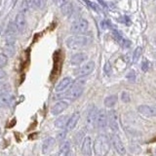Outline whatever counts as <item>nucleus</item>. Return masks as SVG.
Returning <instances> with one entry per match:
<instances>
[{
    "label": "nucleus",
    "instance_id": "26",
    "mask_svg": "<svg viewBox=\"0 0 156 156\" xmlns=\"http://www.w3.org/2000/svg\"><path fill=\"white\" fill-rule=\"evenodd\" d=\"M120 99L121 101L125 102V104H127V102H130L131 101V96H130V93L127 92V91H123L121 93L120 95Z\"/></svg>",
    "mask_w": 156,
    "mask_h": 156
},
{
    "label": "nucleus",
    "instance_id": "15",
    "mask_svg": "<svg viewBox=\"0 0 156 156\" xmlns=\"http://www.w3.org/2000/svg\"><path fill=\"white\" fill-rule=\"evenodd\" d=\"M57 140L53 136H48L45 140H43L42 146H41V150L43 154H48L49 152H51L52 149L55 147Z\"/></svg>",
    "mask_w": 156,
    "mask_h": 156
},
{
    "label": "nucleus",
    "instance_id": "36",
    "mask_svg": "<svg viewBox=\"0 0 156 156\" xmlns=\"http://www.w3.org/2000/svg\"><path fill=\"white\" fill-rule=\"evenodd\" d=\"M154 44H155V45H156V38L154 39Z\"/></svg>",
    "mask_w": 156,
    "mask_h": 156
},
{
    "label": "nucleus",
    "instance_id": "4",
    "mask_svg": "<svg viewBox=\"0 0 156 156\" xmlns=\"http://www.w3.org/2000/svg\"><path fill=\"white\" fill-rule=\"evenodd\" d=\"M89 27H90V23L86 19L80 18L77 19L76 21H74L71 23L69 30L73 34H83L86 31H88Z\"/></svg>",
    "mask_w": 156,
    "mask_h": 156
},
{
    "label": "nucleus",
    "instance_id": "13",
    "mask_svg": "<svg viewBox=\"0 0 156 156\" xmlns=\"http://www.w3.org/2000/svg\"><path fill=\"white\" fill-rule=\"evenodd\" d=\"M138 111L145 117H156V105H140L138 106Z\"/></svg>",
    "mask_w": 156,
    "mask_h": 156
},
{
    "label": "nucleus",
    "instance_id": "5",
    "mask_svg": "<svg viewBox=\"0 0 156 156\" xmlns=\"http://www.w3.org/2000/svg\"><path fill=\"white\" fill-rule=\"evenodd\" d=\"M110 139V143H111V146L114 148V150L116 151V153L120 155V156H124L127 152L126 147L124 145L123 140H121L120 136L117 133H112L109 136Z\"/></svg>",
    "mask_w": 156,
    "mask_h": 156
},
{
    "label": "nucleus",
    "instance_id": "41",
    "mask_svg": "<svg viewBox=\"0 0 156 156\" xmlns=\"http://www.w3.org/2000/svg\"><path fill=\"white\" fill-rule=\"evenodd\" d=\"M2 92H4V91H2ZM2 92H0V94H1V93H2Z\"/></svg>",
    "mask_w": 156,
    "mask_h": 156
},
{
    "label": "nucleus",
    "instance_id": "24",
    "mask_svg": "<svg viewBox=\"0 0 156 156\" xmlns=\"http://www.w3.org/2000/svg\"><path fill=\"white\" fill-rule=\"evenodd\" d=\"M27 5L29 9H39L41 7V0H27Z\"/></svg>",
    "mask_w": 156,
    "mask_h": 156
},
{
    "label": "nucleus",
    "instance_id": "31",
    "mask_svg": "<svg viewBox=\"0 0 156 156\" xmlns=\"http://www.w3.org/2000/svg\"><path fill=\"white\" fill-rule=\"evenodd\" d=\"M55 1V3H56V5L58 7V8H62L65 5H66L68 2H70L69 0H54Z\"/></svg>",
    "mask_w": 156,
    "mask_h": 156
},
{
    "label": "nucleus",
    "instance_id": "20",
    "mask_svg": "<svg viewBox=\"0 0 156 156\" xmlns=\"http://www.w3.org/2000/svg\"><path fill=\"white\" fill-rule=\"evenodd\" d=\"M70 151H71L70 143L67 140H65L63 143H62L60 149H58V156H67Z\"/></svg>",
    "mask_w": 156,
    "mask_h": 156
},
{
    "label": "nucleus",
    "instance_id": "10",
    "mask_svg": "<svg viewBox=\"0 0 156 156\" xmlns=\"http://www.w3.org/2000/svg\"><path fill=\"white\" fill-rule=\"evenodd\" d=\"M88 54L85 52H77L70 57L69 58V63L72 66H80L83 63L88 62Z\"/></svg>",
    "mask_w": 156,
    "mask_h": 156
},
{
    "label": "nucleus",
    "instance_id": "29",
    "mask_svg": "<svg viewBox=\"0 0 156 156\" xmlns=\"http://www.w3.org/2000/svg\"><path fill=\"white\" fill-rule=\"evenodd\" d=\"M136 72L133 71V70H131L129 71L128 73H127V75H126V79L130 81V82H134L136 80Z\"/></svg>",
    "mask_w": 156,
    "mask_h": 156
},
{
    "label": "nucleus",
    "instance_id": "8",
    "mask_svg": "<svg viewBox=\"0 0 156 156\" xmlns=\"http://www.w3.org/2000/svg\"><path fill=\"white\" fill-rule=\"evenodd\" d=\"M108 127L112 133H117L119 131V115L115 109H110L108 112Z\"/></svg>",
    "mask_w": 156,
    "mask_h": 156
},
{
    "label": "nucleus",
    "instance_id": "32",
    "mask_svg": "<svg viewBox=\"0 0 156 156\" xmlns=\"http://www.w3.org/2000/svg\"><path fill=\"white\" fill-rule=\"evenodd\" d=\"M148 68H149V62L145 60L143 63H141V70H143V71H147Z\"/></svg>",
    "mask_w": 156,
    "mask_h": 156
},
{
    "label": "nucleus",
    "instance_id": "14",
    "mask_svg": "<svg viewBox=\"0 0 156 156\" xmlns=\"http://www.w3.org/2000/svg\"><path fill=\"white\" fill-rule=\"evenodd\" d=\"M68 107V101L65 100H61L57 101L55 105L51 107V114L54 116L60 115L62 112L65 111Z\"/></svg>",
    "mask_w": 156,
    "mask_h": 156
},
{
    "label": "nucleus",
    "instance_id": "3",
    "mask_svg": "<svg viewBox=\"0 0 156 156\" xmlns=\"http://www.w3.org/2000/svg\"><path fill=\"white\" fill-rule=\"evenodd\" d=\"M83 92H84V87H78V86L71 85L69 89L63 93H61L62 95L58 97L61 98V100H65L67 101H74L82 96Z\"/></svg>",
    "mask_w": 156,
    "mask_h": 156
},
{
    "label": "nucleus",
    "instance_id": "17",
    "mask_svg": "<svg viewBox=\"0 0 156 156\" xmlns=\"http://www.w3.org/2000/svg\"><path fill=\"white\" fill-rule=\"evenodd\" d=\"M13 101L12 95L8 92H2L0 94V106L1 107H8L11 105Z\"/></svg>",
    "mask_w": 156,
    "mask_h": 156
},
{
    "label": "nucleus",
    "instance_id": "33",
    "mask_svg": "<svg viewBox=\"0 0 156 156\" xmlns=\"http://www.w3.org/2000/svg\"><path fill=\"white\" fill-rule=\"evenodd\" d=\"M7 77V73L5 71L3 68H0V81H2L3 79Z\"/></svg>",
    "mask_w": 156,
    "mask_h": 156
},
{
    "label": "nucleus",
    "instance_id": "7",
    "mask_svg": "<svg viewBox=\"0 0 156 156\" xmlns=\"http://www.w3.org/2000/svg\"><path fill=\"white\" fill-rule=\"evenodd\" d=\"M108 125V113L105 109L98 110L95 120V126L99 129H105Z\"/></svg>",
    "mask_w": 156,
    "mask_h": 156
},
{
    "label": "nucleus",
    "instance_id": "40",
    "mask_svg": "<svg viewBox=\"0 0 156 156\" xmlns=\"http://www.w3.org/2000/svg\"><path fill=\"white\" fill-rule=\"evenodd\" d=\"M155 67H156V62H155Z\"/></svg>",
    "mask_w": 156,
    "mask_h": 156
},
{
    "label": "nucleus",
    "instance_id": "12",
    "mask_svg": "<svg viewBox=\"0 0 156 156\" xmlns=\"http://www.w3.org/2000/svg\"><path fill=\"white\" fill-rule=\"evenodd\" d=\"M14 24H15V27H16L18 32L20 33L24 32V30H26V28H27V19L23 13L17 14V16L15 18V21H14Z\"/></svg>",
    "mask_w": 156,
    "mask_h": 156
},
{
    "label": "nucleus",
    "instance_id": "23",
    "mask_svg": "<svg viewBox=\"0 0 156 156\" xmlns=\"http://www.w3.org/2000/svg\"><path fill=\"white\" fill-rule=\"evenodd\" d=\"M61 11L62 13L63 16H66V17H69L70 15L72 14L73 12V6H72V4L71 2H68L66 5H65L62 8H61Z\"/></svg>",
    "mask_w": 156,
    "mask_h": 156
},
{
    "label": "nucleus",
    "instance_id": "25",
    "mask_svg": "<svg viewBox=\"0 0 156 156\" xmlns=\"http://www.w3.org/2000/svg\"><path fill=\"white\" fill-rule=\"evenodd\" d=\"M66 135H67V131L66 130H62L61 132H58L56 136V140L57 141H60V143H63L66 138Z\"/></svg>",
    "mask_w": 156,
    "mask_h": 156
},
{
    "label": "nucleus",
    "instance_id": "28",
    "mask_svg": "<svg viewBox=\"0 0 156 156\" xmlns=\"http://www.w3.org/2000/svg\"><path fill=\"white\" fill-rule=\"evenodd\" d=\"M86 136V135H85V131H80L79 133L77 134V136H76V143L79 144L80 143L82 144V141H83V140H84V138Z\"/></svg>",
    "mask_w": 156,
    "mask_h": 156
},
{
    "label": "nucleus",
    "instance_id": "22",
    "mask_svg": "<svg viewBox=\"0 0 156 156\" xmlns=\"http://www.w3.org/2000/svg\"><path fill=\"white\" fill-rule=\"evenodd\" d=\"M117 101H118V96L117 95H109L105 99L104 104L107 108H112V107L117 104Z\"/></svg>",
    "mask_w": 156,
    "mask_h": 156
},
{
    "label": "nucleus",
    "instance_id": "6",
    "mask_svg": "<svg viewBox=\"0 0 156 156\" xmlns=\"http://www.w3.org/2000/svg\"><path fill=\"white\" fill-rule=\"evenodd\" d=\"M95 67H96V63L94 61H88L85 63H83L82 66L76 68L74 70V74L77 77H87L95 70Z\"/></svg>",
    "mask_w": 156,
    "mask_h": 156
},
{
    "label": "nucleus",
    "instance_id": "39",
    "mask_svg": "<svg viewBox=\"0 0 156 156\" xmlns=\"http://www.w3.org/2000/svg\"><path fill=\"white\" fill-rule=\"evenodd\" d=\"M0 134H1V127H0Z\"/></svg>",
    "mask_w": 156,
    "mask_h": 156
},
{
    "label": "nucleus",
    "instance_id": "19",
    "mask_svg": "<svg viewBox=\"0 0 156 156\" xmlns=\"http://www.w3.org/2000/svg\"><path fill=\"white\" fill-rule=\"evenodd\" d=\"M98 110L96 109V107H91V109L88 111L87 116H86V124L88 127L95 126V120H96V115H97Z\"/></svg>",
    "mask_w": 156,
    "mask_h": 156
},
{
    "label": "nucleus",
    "instance_id": "21",
    "mask_svg": "<svg viewBox=\"0 0 156 156\" xmlns=\"http://www.w3.org/2000/svg\"><path fill=\"white\" fill-rule=\"evenodd\" d=\"M68 118H69V116L67 115H62V116H58V118L55 120L54 122V125L55 127L58 129H63L66 127V124H67V121H68Z\"/></svg>",
    "mask_w": 156,
    "mask_h": 156
},
{
    "label": "nucleus",
    "instance_id": "18",
    "mask_svg": "<svg viewBox=\"0 0 156 156\" xmlns=\"http://www.w3.org/2000/svg\"><path fill=\"white\" fill-rule=\"evenodd\" d=\"M113 37H114L115 40L117 41V43L120 44L122 47L129 48L131 46V42L128 40V39H126L120 32H118L117 30H114L113 31Z\"/></svg>",
    "mask_w": 156,
    "mask_h": 156
},
{
    "label": "nucleus",
    "instance_id": "9",
    "mask_svg": "<svg viewBox=\"0 0 156 156\" xmlns=\"http://www.w3.org/2000/svg\"><path fill=\"white\" fill-rule=\"evenodd\" d=\"M94 152V141L91 136H86L81 144V153L84 156H92Z\"/></svg>",
    "mask_w": 156,
    "mask_h": 156
},
{
    "label": "nucleus",
    "instance_id": "38",
    "mask_svg": "<svg viewBox=\"0 0 156 156\" xmlns=\"http://www.w3.org/2000/svg\"><path fill=\"white\" fill-rule=\"evenodd\" d=\"M154 153H155V156H156V148H155V151H154Z\"/></svg>",
    "mask_w": 156,
    "mask_h": 156
},
{
    "label": "nucleus",
    "instance_id": "11",
    "mask_svg": "<svg viewBox=\"0 0 156 156\" xmlns=\"http://www.w3.org/2000/svg\"><path fill=\"white\" fill-rule=\"evenodd\" d=\"M72 83H73V80H72V78L70 76L63 77L62 79H61L60 81H58V83L56 85L55 92L58 93V94L66 92V90L69 89V87H71Z\"/></svg>",
    "mask_w": 156,
    "mask_h": 156
},
{
    "label": "nucleus",
    "instance_id": "37",
    "mask_svg": "<svg viewBox=\"0 0 156 156\" xmlns=\"http://www.w3.org/2000/svg\"><path fill=\"white\" fill-rule=\"evenodd\" d=\"M144 2H147V1H149V0H144Z\"/></svg>",
    "mask_w": 156,
    "mask_h": 156
},
{
    "label": "nucleus",
    "instance_id": "1",
    "mask_svg": "<svg viewBox=\"0 0 156 156\" xmlns=\"http://www.w3.org/2000/svg\"><path fill=\"white\" fill-rule=\"evenodd\" d=\"M91 43V38L83 34H73L66 39V47L72 51H78L87 47Z\"/></svg>",
    "mask_w": 156,
    "mask_h": 156
},
{
    "label": "nucleus",
    "instance_id": "16",
    "mask_svg": "<svg viewBox=\"0 0 156 156\" xmlns=\"http://www.w3.org/2000/svg\"><path fill=\"white\" fill-rule=\"evenodd\" d=\"M79 120H80V113H79V112H78V111L73 112V113L69 116V118H68L67 124H66V130L67 132L72 131L76 127V125L78 124Z\"/></svg>",
    "mask_w": 156,
    "mask_h": 156
},
{
    "label": "nucleus",
    "instance_id": "27",
    "mask_svg": "<svg viewBox=\"0 0 156 156\" xmlns=\"http://www.w3.org/2000/svg\"><path fill=\"white\" fill-rule=\"evenodd\" d=\"M8 57L2 52L0 53V68H3L8 63Z\"/></svg>",
    "mask_w": 156,
    "mask_h": 156
},
{
    "label": "nucleus",
    "instance_id": "34",
    "mask_svg": "<svg viewBox=\"0 0 156 156\" xmlns=\"http://www.w3.org/2000/svg\"><path fill=\"white\" fill-rule=\"evenodd\" d=\"M67 156H74V154H73V152H72V151H70V152L68 153V155H67Z\"/></svg>",
    "mask_w": 156,
    "mask_h": 156
},
{
    "label": "nucleus",
    "instance_id": "35",
    "mask_svg": "<svg viewBox=\"0 0 156 156\" xmlns=\"http://www.w3.org/2000/svg\"><path fill=\"white\" fill-rule=\"evenodd\" d=\"M4 86V84H3V83H2V81H0V89H1V88Z\"/></svg>",
    "mask_w": 156,
    "mask_h": 156
},
{
    "label": "nucleus",
    "instance_id": "2",
    "mask_svg": "<svg viewBox=\"0 0 156 156\" xmlns=\"http://www.w3.org/2000/svg\"><path fill=\"white\" fill-rule=\"evenodd\" d=\"M111 148L109 136L105 134L98 135L94 140V152L97 156H106Z\"/></svg>",
    "mask_w": 156,
    "mask_h": 156
},
{
    "label": "nucleus",
    "instance_id": "30",
    "mask_svg": "<svg viewBox=\"0 0 156 156\" xmlns=\"http://www.w3.org/2000/svg\"><path fill=\"white\" fill-rule=\"evenodd\" d=\"M141 56V48L140 47H138L135 50V53H134V58H133V60L134 62H136L140 58V57Z\"/></svg>",
    "mask_w": 156,
    "mask_h": 156
}]
</instances>
